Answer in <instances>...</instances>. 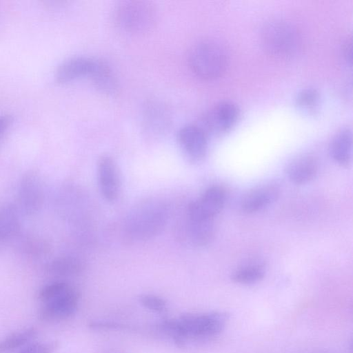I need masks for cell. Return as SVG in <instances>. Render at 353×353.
<instances>
[{"mask_svg": "<svg viewBox=\"0 0 353 353\" xmlns=\"http://www.w3.org/2000/svg\"><path fill=\"white\" fill-rule=\"evenodd\" d=\"M294 105L299 113L305 117L317 116L322 108L321 94L314 87H305L296 94Z\"/></svg>", "mask_w": 353, "mask_h": 353, "instance_id": "9a60e30c", "label": "cell"}, {"mask_svg": "<svg viewBox=\"0 0 353 353\" xmlns=\"http://www.w3.org/2000/svg\"><path fill=\"white\" fill-rule=\"evenodd\" d=\"M177 142L187 158L200 161L207 155L209 148L208 134L200 125H183L177 132Z\"/></svg>", "mask_w": 353, "mask_h": 353, "instance_id": "52a82bcc", "label": "cell"}, {"mask_svg": "<svg viewBox=\"0 0 353 353\" xmlns=\"http://www.w3.org/2000/svg\"><path fill=\"white\" fill-rule=\"evenodd\" d=\"M79 301L78 292L69 285L59 295L43 303L39 312V317L46 322L68 319L77 312Z\"/></svg>", "mask_w": 353, "mask_h": 353, "instance_id": "8992f818", "label": "cell"}, {"mask_svg": "<svg viewBox=\"0 0 353 353\" xmlns=\"http://www.w3.org/2000/svg\"><path fill=\"white\" fill-rule=\"evenodd\" d=\"M98 183L100 192L108 202L115 201L119 195L120 178L114 159L103 156L98 163Z\"/></svg>", "mask_w": 353, "mask_h": 353, "instance_id": "7c38bea8", "label": "cell"}, {"mask_svg": "<svg viewBox=\"0 0 353 353\" xmlns=\"http://www.w3.org/2000/svg\"><path fill=\"white\" fill-rule=\"evenodd\" d=\"M188 229L192 241L198 246L208 245L214 234V218L208 213L197 200L188 208Z\"/></svg>", "mask_w": 353, "mask_h": 353, "instance_id": "ba28073f", "label": "cell"}, {"mask_svg": "<svg viewBox=\"0 0 353 353\" xmlns=\"http://www.w3.org/2000/svg\"><path fill=\"white\" fill-rule=\"evenodd\" d=\"M196 200L208 213L216 217L225 205L226 192L222 186L213 185L206 188Z\"/></svg>", "mask_w": 353, "mask_h": 353, "instance_id": "e0dca14e", "label": "cell"}, {"mask_svg": "<svg viewBox=\"0 0 353 353\" xmlns=\"http://www.w3.org/2000/svg\"><path fill=\"white\" fill-rule=\"evenodd\" d=\"M261 37L265 48L272 54L292 57L300 49L301 39L296 28L283 19H272L262 27Z\"/></svg>", "mask_w": 353, "mask_h": 353, "instance_id": "3957f363", "label": "cell"}, {"mask_svg": "<svg viewBox=\"0 0 353 353\" xmlns=\"http://www.w3.org/2000/svg\"><path fill=\"white\" fill-rule=\"evenodd\" d=\"M117 17L122 28L136 31L144 29L150 24L154 11L144 1H130L123 2L118 8Z\"/></svg>", "mask_w": 353, "mask_h": 353, "instance_id": "30bf717a", "label": "cell"}, {"mask_svg": "<svg viewBox=\"0 0 353 353\" xmlns=\"http://www.w3.org/2000/svg\"><path fill=\"white\" fill-rule=\"evenodd\" d=\"M13 123L12 117L8 114L0 113V140L4 137Z\"/></svg>", "mask_w": 353, "mask_h": 353, "instance_id": "d4e9b609", "label": "cell"}, {"mask_svg": "<svg viewBox=\"0 0 353 353\" xmlns=\"http://www.w3.org/2000/svg\"><path fill=\"white\" fill-rule=\"evenodd\" d=\"M168 217V208L162 201L145 199L130 212L126 219L125 228L128 234L136 239H150L162 231Z\"/></svg>", "mask_w": 353, "mask_h": 353, "instance_id": "6da1fadb", "label": "cell"}, {"mask_svg": "<svg viewBox=\"0 0 353 353\" xmlns=\"http://www.w3.org/2000/svg\"><path fill=\"white\" fill-rule=\"evenodd\" d=\"M38 334L34 327L23 329L13 332L0 340V353H9L33 341Z\"/></svg>", "mask_w": 353, "mask_h": 353, "instance_id": "ac0fdd59", "label": "cell"}, {"mask_svg": "<svg viewBox=\"0 0 353 353\" xmlns=\"http://www.w3.org/2000/svg\"><path fill=\"white\" fill-rule=\"evenodd\" d=\"M266 268L259 261H252L236 268L231 275L233 282L242 285H252L263 279Z\"/></svg>", "mask_w": 353, "mask_h": 353, "instance_id": "2e32d148", "label": "cell"}, {"mask_svg": "<svg viewBox=\"0 0 353 353\" xmlns=\"http://www.w3.org/2000/svg\"><path fill=\"white\" fill-rule=\"evenodd\" d=\"M91 79L96 87L103 91L110 92L116 87V79L111 68L103 61H99Z\"/></svg>", "mask_w": 353, "mask_h": 353, "instance_id": "ffe728a7", "label": "cell"}, {"mask_svg": "<svg viewBox=\"0 0 353 353\" xmlns=\"http://www.w3.org/2000/svg\"><path fill=\"white\" fill-rule=\"evenodd\" d=\"M90 329L93 330H126V325L110 321L94 320L88 323Z\"/></svg>", "mask_w": 353, "mask_h": 353, "instance_id": "603a6c76", "label": "cell"}, {"mask_svg": "<svg viewBox=\"0 0 353 353\" xmlns=\"http://www.w3.org/2000/svg\"><path fill=\"white\" fill-rule=\"evenodd\" d=\"M319 353H321V352H319Z\"/></svg>", "mask_w": 353, "mask_h": 353, "instance_id": "484cf974", "label": "cell"}, {"mask_svg": "<svg viewBox=\"0 0 353 353\" xmlns=\"http://www.w3.org/2000/svg\"><path fill=\"white\" fill-rule=\"evenodd\" d=\"M192 72L203 80H213L225 70L228 54L225 48L214 40H204L190 50L188 59Z\"/></svg>", "mask_w": 353, "mask_h": 353, "instance_id": "7a4b0ae2", "label": "cell"}, {"mask_svg": "<svg viewBox=\"0 0 353 353\" xmlns=\"http://www.w3.org/2000/svg\"><path fill=\"white\" fill-rule=\"evenodd\" d=\"M99 61L85 56H73L62 61L54 70V78L60 83H68L93 75Z\"/></svg>", "mask_w": 353, "mask_h": 353, "instance_id": "8fae6325", "label": "cell"}, {"mask_svg": "<svg viewBox=\"0 0 353 353\" xmlns=\"http://www.w3.org/2000/svg\"><path fill=\"white\" fill-rule=\"evenodd\" d=\"M179 320L188 338L208 340L223 332L229 321V314L220 311L202 314L184 313Z\"/></svg>", "mask_w": 353, "mask_h": 353, "instance_id": "277c9868", "label": "cell"}, {"mask_svg": "<svg viewBox=\"0 0 353 353\" xmlns=\"http://www.w3.org/2000/svg\"><path fill=\"white\" fill-rule=\"evenodd\" d=\"M138 300L144 307L157 313H163L168 309L167 302L154 294H142L139 296Z\"/></svg>", "mask_w": 353, "mask_h": 353, "instance_id": "44dd1931", "label": "cell"}, {"mask_svg": "<svg viewBox=\"0 0 353 353\" xmlns=\"http://www.w3.org/2000/svg\"><path fill=\"white\" fill-rule=\"evenodd\" d=\"M240 117V110L235 103L222 101L206 113L201 126L208 134H225L235 128Z\"/></svg>", "mask_w": 353, "mask_h": 353, "instance_id": "5b68a950", "label": "cell"}, {"mask_svg": "<svg viewBox=\"0 0 353 353\" xmlns=\"http://www.w3.org/2000/svg\"><path fill=\"white\" fill-rule=\"evenodd\" d=\"M352 148V131L350 128H343L332 137L329 145V154L336 163L345 166L351 161Z\"/></svg>", "mask_w": 353, "mask_h": 353, "instance_id": "5bb4252c", "label": "cell"}, {"mask_svg": "<svg viewBox=\"0 0 353 353\" xmlns=\"http://www.w3.org/2000/svg\"><path fill=\"white\" fill-rule=\"evenodd\" d=\"M58 345L56 341H33L23 347L19 353H53L58 348Z\"/></svg>", "mask_w": 353, "mask_h": 353, "instance_id": "7402d4cb", "label": "cell"}, {"mask_svg": "<svg viewBox=\"0 0 353 353\" xmlns=\"http://www.w3.org/2000/svg\"><path fill=\"white\" fill-rule=\"evenodd\" d=\"M281 190V185L277 181L265 182L248 192L241 199L239 208L246 214L261 212L279 199Z\"/></svg>", "mask_w": 353, "mask_h": 353, "instance_id": "9c48e42d", "label": "cell"}, {"mask_svg": "<svg viewBox=\"0 0 353 353\" xmlns=\"http://www.w3.org/2000/svg\"><path fill=\"white\" fill-rule=\"evenodd\" d=\"M319 172V165L315 159L302 155L291 160L285 167V174L293 184L305 185L315 179Z\"/></svg>", "mask_w": 353, "mask_h": 353, "instance_id": "4fadbf2b", "label": "cell"}, {"mask_svg": "<svg viewBox=\"0 0 353 353\" xmlns=\"http://www.w3.org/2000/svg\"><path fill=\"white\" fill-rule=\"evenodd\" d=\"M353 42L352 37H347L341 46V54L343 61L349 66L352 65Z\"/></svg>", "mask_w": 353, "mask_h": 353, "instance_id": "cb8c5ba5", "label": "cell"}, {"mask_svg": "<svg viewBox=\"0 0 353 353\" xmlns=\"http://www.w3.org/2000/svg\"><path fill=\"white\" fill-rule=\"evenodd\" d=\"M158 326L170 336L176 347L181 348L185 346L188 336L179 319H163Z\"/></svg>", "mask_w": 353, "mask_h": 353, "instance_id": "d6986e66", "label": "cell"}]
</instances>
